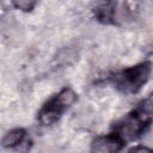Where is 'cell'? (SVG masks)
<instances>
[{
    "instance_id": "7",
    "label": "cell",
    "mask_w": 153,
    "mask_h": 153,
    "mask_svg": "<svg viewBox=\"0 0 153 153\" xmlns=\"http://www.w3.org/2000/svg\"><path fill=\"white\" fill-rule=\"evenodd\" d=\"M11 4L14 8L22 12H31L36 6L37 0H11Z\"/></svg>"
},
{
    "instance_id": "1",
    "label": "cell",
    "mask_w": 153,
    "mask_h": 153,
    "mask_svg": "<svg viewBox=\"0 0 153 153\" xmlns=\"http://www.w3.org/2000/svg\"><path fill=\"white\" fill-rule=\"evenodd\" d=\"M151 72L152 63L149 61H143L115 73L111 76V82L120 92L124 94H135L148 81Z\"/></svg>"
},
{
    "instance_id": "6",
    "label": "cell",
    "mask_w": 153,
    "mask_h": 153,
    "mask_svg": "<svg viewBox=\"0 0 153 153\" xmlns=\"http://www.w3.org/2000/svg\"><path fill=\"white\" fill-rule=\"evenodd\" d=\"M25 136H26L25 129H23V128H14V129H11V130H8V131L4 135L2 140H1L2 147H5V148H13V147L20 145V143L24 141Z\"/></svg>"
},
{
    "instance_id": "5",
    "label": "cell",
    "mask_w": 153,
    "mask_h": 153,
    "mask_svg": "<svg viewBox=\"0 0 153 153\" xmlns=\"http://www.w3.org/2000/svg\"><path fill=\"white\" fill-rule=\"evenodd\" d=\"M92 14L97 22L110 25L115 23L116 1L115 0H96L92 6Z\"/></svg>"
},
{
    "instance_id": "9",
    "label": "cell",
    "mask_w": 153,
    "mask_h": 153,
    "mask_svg": "<svg viewBox=\"0 0 153 153\" xmlns=\"http://www.w3.org/2000/svg\"><path fill=\"white\" fill-rule=\"evenodd\" d=\"M130 151H134V152H136V151H147V152H152L153 149L152 148H148V147H142V146H136V147H133V148H130Z\"/></svg>"
},
{
    "instance_id": "4",
    "label": "cell",
    "mask_w": 153,
    "mask_h": 153,
    "mask_svg": "<svg viewBox=\"0 0 153 153\" xmlns=\"http://www.w3.org/2000/svg\"><path fill=\"white\" fill-rule=\"evenodd\" d=\"M126 145V141L122 139V136L114 131L106 135L97 136L91 145V149L93 152L99 153H110V152H118L123 148Z\"/></svg>"
},
{
    "instance_id": "8",
    "label": "cell",
    "mask_w": 153,
    "mask_h": 153,
    "mask_svg": "<svg viewBox=\"0 0 153 153\" xmlns=\"http://www.w3.org/2000/svg\"><path fill=\"white\" fill-rule=\"evenodd\" d=\"M137 109H140L141 111L146 112L147 115L153 117V93H151L147 98H145L137 106Z\"/></svg>"
},
{
    "instance_id": "2",
    "label": "cell",
    "mask_w": 153,
    "mask_h": 153,
    "mask_svg": "<svg viewBox=\"0 0 153 153\" xmlns=\"http://www.w3.org/2000/svg\"><path fill=\"white\" fill-rule=\"evenodd\" d=\"M76 98V93L72 88H62L41 108L38 112L39 123L43 126H51L57 122L62 117V115L75 103Z\"/></svg>"
},
{
    "instance_id": "3",
    "label": "cell",
    "mask_w": 153,
    "mask_h": 153,
    "mask_svg": "<svg viewBox=\"0 0 153 153\" xmlns=\"http://www.w3.org/2000/svg\"><path fill=\"white\" fill-rule=\"evenodd\" d=\"M152 120H153L152 116L147 115L146 112L136 108L131 112L127 114L118 122H116L114 126V129L127 142V141L140 137L147 130Z\"/></svg>"
}]
</instances>
